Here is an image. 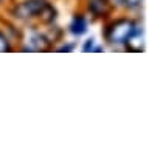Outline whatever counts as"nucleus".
Listing matches in <instances>:
<instances>
[{
  "mask_svg": "<svg viewBox=\"0 0 149 149\" xmlns=\"http://www.w3.org/2000/svg\"><path fill=\"white\" fill-rule=\"evenodd\" d=\"M93 48H95V39L93 37H90V39H87L86 42H84V45H82V51H92Z\"/></svg>",
  "mask_w": 149,
  "mask_h": 149,
  "instance_id": "obj_8",
  "label": "nucleus"
},
{
  "mask_svg": "<svg viewBox=\"0 0 149 149\" xmlns=\"http://www.w3.org/2000/svg\"><path fill=\"white\" fill-rule=\"evenodd\" d=\"M73 48H74V45H64L59 48V51H72Z\"/></svg>",
  "mask_w": 149,
  "mask_h": 149,
  "instance_id": "obj_9",
  "label": "nucleus"
},
{
  "mask_svg": "<svg viewBox=\"0 0 149 149\" xmlns=\"http://www.w3.org/2000/svg\"><path fill=\"white\" fill-rule=\"evenodd\" d=\"M87 26H88V23L86 20V17L81 16V14H78V16H74L72 19V22H70L68 31L74 36H82L84 33H87Z\"/></svg>",
  "mask_w": 149,
  "mask_h": 149,
  "instance_id": "obj_4",
  "label": "nucleus"
},
{
  "mask_svg": "<svg viewBox=\"0 0 149 149\" xmlns=\"http://www.w3.org/2000/svg\"><path fill=\"white\" fill-rule=\"evenodd\" d=\"M87 8L95 17H104L110 9L107 0H88V6Z\"/></svg>",
  "mask_w": 149,
  "mask_h": 149,
  "instance_id": "obj_5",
  "label": "nucleus"
},
{
  "mask_svg": "<svg viewBox=\"0 0 149 149\" xmlns=\"http://www.w3.org/2000/svg\"><path fill=\"white\" fill-rule=\"evenodd\" d=\"M26 42L30 44L26 47V50H37V51L48 50L51 45V40L45 34H40V33H31V36L28 37Z\"/></svg>",
  "mask_w": 149,
  "mask_h": 149,
  "instance_id": "obj_3",
  "label": "nucleus"
},
{
  "mask_svg": "<svg viewBox=\"0 0 149 149\" xmlns=\"http://www.w3.org/2000/svg\"><path fill=\"white\" fill-rule=\"evenodd\" d=\"M48 5V0H23L22 3L13 8V14L16 19H20V20H30L34 17H39L42 20Z\"/></svg>",
  "mask_w": 149,
  "mask_h": 149,
  "instance_id": "obj_2",
  "label": "nucleus"
},
{
  "mask_svg": "<svg viewBox=\"0 0 149 149\" xmlns=\"http://www.w3.org/2000/svg\"><path fill=\"white\" fill-rule=\"evenodd\" d=\"M9 50H11V45H9L8 37L0 31V53H5V51H9Z\"/></svg>",
  "mask_w": 149,
  "mask_h": 149,
  "instance_id": "obj_6",
  "label": "nucleus"
},
{
  "mask_svg": "<svg viewBox=\"0 0 149 149\" xmlns=\"http://www.w3.org/2000/svg\"><path fill=\"white\" fill-rule=\"evenodd\" d=\"M141 26L137 25L134 20L129 19H118V20L112 22L104 31V37L107 42L115 45L127 44V40L134 36H141Z\"/></svg>",
  "mask_w": 149,
  "mask_h": 149,
  "instance_id": "obj_1",
  "label": "nucleus"
},
{
  "mask_svg": "<svg viewBox=\"0 0 149 149\" xmlns=\"http://www.w3.org/2000/svg\"><path fill=\"white\" fill-rule=\"evenodd\" d=\"M124 6L129 8V9H135V8H140L143 3V0H123Z\"/></svg>",
  "mask_w": 149,
  "mask_h": 149,
  "instance_id": "obj_7",
  "label": "nucleus"
}]
</instances>
